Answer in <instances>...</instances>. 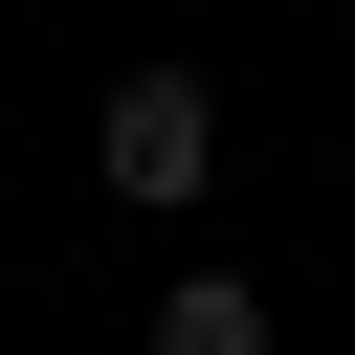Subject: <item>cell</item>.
Here are the masks:
<instances>
[{
    "label": "cell",
    "mask_w": 355,
    "mask_h": 355,
    "mask_svg": "<svg viewBox=\"0 0 355 355\" xmlns=\"http://www.w3.org/2000/svg\"><path fill=\"white\" fill-rule=\"evenodd\" d=\"M200 178H222V89L155 44V67H111V111H89V200H133V222H200Z\"/></svg>",
    "instance_id": "6da1fadb"
},
{
    "label": "cell",
    "mask_w": 355,
    "mask_h": 355,
    "mask_svg": "<svg viewBox=\"0 0 355 355\" xmlns=\"http://www.w3.org/2000/svg\"><path fill=\"white\" fill-rule=\"evenodd\" d=\"M133 355H288V333H266V288H244V266H178Z\"/></svg>",
    "instance_id": "7a4b0ae2"
}]
</instances>
